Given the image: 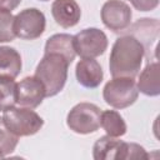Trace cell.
<instances>
[{
    "label": "cell",
    "mask_w": 160,
    "mask_h": 160,
    "mask_svg": "<svg viewBox=\"0 0 160 160\" xmlns=\"http://www.w3.org/2000/svg\"><path fill=\"white\" fill-rule=\"evenodd\" d=\"M145 50L142 44L132 35L119 36L110 52L109 69L112 78H135L141 69Z\"/></svg>",
    "instance_id": "6da1fadb"
},
{
    "label": "cell",
    "mask_w": 160,
    "mask_h": 160,
    "mask_svg": "<svg viewBox=\"0 0 160 160\" xmlns=\"http://www.w3.org/2000/svg\"><path fill=\"white\" fill-rule=\"evenodd\" d=\"M70 62L58 52H44L42 59L35 69V76L42 82L46 98L58 95L68 80Z\"/></svg>",
    "instance_id": "7a4b0ae2"
},
{
    "label": "cell",
    "mask_w": 160,
    "mask_h": 160,
    "mask_svg": "<svg viewBox=\"0 0 160 160\" xmlns=\"http://www.w3.org/2000/svg\"><path fill=\"white\" fill-rule=\"evenodd\" d=\"M2 112V120L5 125L12 134L19 138L35 135L44 126L42 118L30 108L11 106Z\"/></svg>",
    "instance_id": "3957f363"
},
{
    "label": "cell",
    "mask_w": 160,
    "mask_h": 160,
    "mask_svg": "<svg viewBox=\"0 0 160 160\" xmlns=\"http://www.w3.org/2000/svg\"><path fill=\"white\" fill-rule=\"evenodd\" d=\"M139 96L134 78H112L102 90L104 101L114 109H125L132 105Z\"/></svg>",
    "instance_id": "277c9868"
},
{
    "label": "cell",
    "mask_w": 160,
    "mask_h": 160,
    "mask_svg": "<svg viewBox=\"0 0 160 160\" xmlns=\"http://www.w3.org/2000/svg\"><path fill=\"white\" fill-rule=\"evenodd\" d=\"M101 110L91 102H79L68 114L66 124L76 134L86 135L95 132L100 128Z\"/></svg>",
    "instance_id": "5b68a950"
},
{
    "label": "cell",
    "mask_w": 160,
    "mask_h": 160,
    "mask_svg": "<svg viewBox=\"0 0 160 160\" xmlns=\"http://www.w3.org/2000/svg\"><path fill=\"white\" fill-rule=\"evenodd\" d=\"M106 34L96 28H88L74 35V48L81 59H94L102 55L108 49Z\"/></svg>",
    "instance_id": "8992f818"
},
{
    "label": "cell",
    "mask_w": 160,
    "mask_h": 160,
    "mask_svg": "<svg viewBox=\"0 0 160 160\" xmlns=\"http://www.w3.org/2000/svg\"><path fill=\"white\" fill-rule=\"evenodd\" d=\"M45 15L36 8L24 9L14 16L15 36L22 40H35L40 38L45 31Z\"/></svg>",
    "instance_id": "52a82bcc"
},
{
    "label": "cell",
    "mask_w": 160,
    "mask_h": 160,
    "mask_svg": "<svg viewBox=\"0 0 160 160\" xmlns=\"http://www.w3.org/2000/svg\"><path fill=\"white\" fill-rule=\"evenodd\" d=\"M102 24L114 32H124L131 24L132 12L130 6L122 0H108L101 8Z\"/></svg>",
    "instance_id": "ba28073f"
},
{
    "label": "cell",
    "mask_w": 160,
    "mask_h": 160,
    "mask_svg": "<svg viewBox=\"0 0 160 160\" xmlns=\"http://www.w3.org/2000/svg\"><path fill=\"white\" fill-rule=\"evenodd\" d=\"M46 98L42 82L34 75L26 76L16 84V104L24 108H38Z\"/></svg>",
    "instance_id": "9c48e42d"
},
{
    "label": "cell",
    "mask_w": 160,
    "mask_h": 160,
    "mask_svg": "<svg viewBox=\"0 0 160 160\" xmlns=\"http://www.w3.org/2000/svg\"><path fill=\"white\" fill-rule=\"evenodd\" d=\"M128 29L129 30L126 34L135 36L142 44L145 54H148V56H149L152 44L156 45V42H158L159 29H160L159 20L150 19V18H142V19H139L136 22H134Z\"/></svg>",
    "instance_id": "30bf717a"
},
{
    "label": "cell",
    "mask_w": 160,
    "mask_h": 160,
    "mask_svg": "<svg viewBox=\"0 0 160 160\" xmlns=\"http://www.w3.org/2000/svg\"><path fill=\"white\" fill-rule=\"evenodd\" d=\"M51 15L58 25L69 29L79 22L81 10L75 0H54L51 5Z\"/></svg>",
    "instance_id": "8fae6325"
},
{
    "label": "cell",
    "mask_w": 160,
    "mask_h": 160,
    "mask_svg": "<svg viewBox=\"0 0 160 160\" xmlns=\"http://www.w3.org/2000/svg\"><path fill=\"white\" fill-rule=\"evenodd\" d=\"M75 75L78 82L88 89L98 88L104 78L101 65L95 59H90V58L79 60L75 68Z\"/></svg>",
    "instance_id": "7c38bea8"
},
{
    "label": "cell",
    "mask_w": 160,
    "mask_h": 160,
    "mask_svg": "<svg viewBox=\"0 0 160 160\" xmlns=\"http://www.w3.org/2000/svg\"><path fill=\"white\" fill-rule=\"evenodd\" d=\"M138 90L146 96H158L160 94V74L159 62H149L140 72L138 80Z\"/></svg>",
    "instance_id": "4fadbf2b"
},
{
    "label": "cell",
    "mask_w": 160,
    "mask_h": 160,
    "mask_svg": "<svg viewBox=\"0 0 160 160\" xmlns=\"http://www.w3.org/2000/svg\"><path fill=\"white\" fill-rule=\"evenodd\" d=\"M44 52L61 54L71 64L76 56L75 48H74V36L70 34H54V35H51L45 42Z\"/></svg>",
    "instance_id": "5bb4252c"
},
{
    "label": "cell",
    "mask_w": 160,
    "mask_h": 160,
    "mask_svg": "<svg viewBox=\"0 0 160 160\" xmlns=\"http://www.w3.org/2000/svg\"><path fill=\"white\" fill-rule=\"evenodd\" d=\"M21 56L16 49L0 46V76L15 79L21 71Z\"/></svg>",
    "instance_id": "9a60e30c"
},
{
    "label": "cell",
    "mask_w": 160,
    "mask_h": 160,
    "mask_svg": "<svg viewBox=\"0 0 160 160\" xmlns=\"http://www.w3.org/2000/svg\"><path fill=\"white\" fill-rule=\"evenodd\" d=\"M121 140L114 136H101L98 139L92 146V158L95 160H116Z\"/></svg>",
    "instance_id": "2e32d148"
},
{
    "label": "cell",
    "mask_w": 160,
    "mask_h": 160,
    "mask_svg": "<svg viewBox=\"0 0 160 160\" xmlns=\"http://www.w3.org/2000/svg\"><path fill=\"white\" fill-rule=\"evenodd\" d=\"M100 126L105 130L106 135L120 138L126 134V124L122 116L115 110H105L101 111L100 116Z\"/></svg>",
    "instance_id": "e0dca14e"
},
{
    "label": "cell",
    "mask_w": 160,
    "mask_h": 160,
    "mask_svg": "<svg viewBox=\"0 0 160 160\" xmlns=\"http://www.w3.org/2000/svg\"><path fill=\"white\" fill-rule=\"evenodd\" d=\"M16 104V82L12 78L0 76V111Z\"/></svg>",
    "instance_id": "ac0fdd59"
},
{
    "label": "cell",
    "mask_w": 160,
    "mask_h": 160,
    "mask_svg": "<svg viewBox=\"0 0 160 160\" xmlns=\"http://www.w3.org/2000/svg\"><path fill=\"white\" fill-rule=\"evenodd\" d=\"M149 154L146 152V150L136 144V142H125L122 141L118 155H116V160H130V159H148Z\"/></svg>",
    "instance_id": "d6986e66"
},
{
    "label": "cell",
    "mask_w": 160,
    "mask_h": 160,
    "mask_svg": "<svg viewBox=\"0 0 160 160\" xmlns=\"http://www.w3.org/2000/svg\"><path fill=\"white\" fill-rule=\"evenodd\" d=\"M19 142V136L12 134L5 125L2 118H0V151L6 156L11 154Z\"/></svg>",
    "instance_id": "ffe728a7"
},
{
    "label": "cell",
    "mask_w": 160,
    "mask_h": 160,
    "mask_svg": "<svg viewBox=\"0 0 160 160\" xmlns=\"http://www.w3.org/2000/svg\"><path fill=\"white\" fill-rule=\"evenodd\" d=\"M14 15L11 11L0 10V42H9L15 39Z\"/></svg>",
    "instance_id": "44dd1931"
},
{
    "label": "cell",
    "mask_w": 160,
    "mask_h": 160,
    "mask_svg": "<svg viewBox=\"0 0 160 160\" xmlns=\"http://www.w3.org/2000/svg\"><path fill=\"white\" fill-rule=\"evenodd\" d=\"M131 5L139 11H151L158 8L159 0H129Z\"/></svg>",
    "instance_id": "7402d4cb"
},
{
    "label": "cell",
    "mask_w": 160,
    "mask_h": 160,
    "mask_svg": "<svg viewBox=\"0 0 160 160\" xmlns=\"http://www.w3.org/2000/svg\"><path fill=\"white\" fill-rule=\"evenodd\" d=\"M21 0H0V10L11 11L20 5Z\"/></svg>",
    "instance_id": "603a6c76"
},
{
    "label": "cell",
    "mask_w": 160,
    "mask_h": 160,
    "mask_svg": "<svg viewBox=\"0 0 160 160\" xmlns=\"http://www.w3.org/2000/svg\"><path fill=\"white\" fill-rule=\"evenodd\" d=\"M2 158H5V155H4V154L0 151V159H2Z\"/></svg>",
    "instance_id": "cb8c5ba5"
},
{
    "label": "cell",
    "mask_w": 160,
    "mask_h": 160,
    "mask_svg": "<svg viewBox=\"0 0 160 160\" xmlns=\"http://www.w3.org/2000/svg\"><path fill=\"white\" fill-rule=\"evenodd\" d=\"M40 1H49V0H40Z\"/></svg>",
    "instance_id": "d4e9b609"
}]
</instances>
